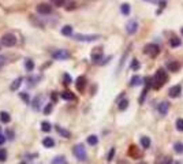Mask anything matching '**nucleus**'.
Segmentation results:
<instances>
[{
  "label": "nucleus",
  "mask_w": 183,
  "mask_h": 164,
  "mask_svg": "<svg viewBox=\"0 0 183 164\" xmlns=\"http://www.w3.org/2000/svg\"><path fill=\"white\" fill-rule=\"evenodd\" d=\"M141 145H142V148L148 149L150 146V138L149 137H141Z\"/></svg>",
  "instance_id": "22"
},
{
  "label": "nucleus",
  "mask_w": 183,
  "mask_h": 164,
  "mask_svg": "<svg viewBox=\"0 0 183 164\" xmlns=\"http://www.w3.org/2000/svg\"><path fill=\"white\" fill-rule=\"evenodd\" d=\"M0 133H2V131H0Z\"/></svg>",
  "instance_id": "48"
},
{
  "label": "nucleus",
  "mask_w": 183,
  "mask_h": 164,
  "mask_svg": "<svg viewBox=\"0 0 183 164\" xmlns=\"http://www.w3.org/2000/svg\"><path fill=\"white\" fill-rule=\"evenodd\" d=\"M74 156L79 160V161H86L88 159V153H86V149H85L84 145L78 144L74 146Z\"/></svg>",
  "instance_id": "2"
},
{
  "label": "nucleus",
  "mask_w": 183,
  "mask_h": 164,
  "mask_svg": "<svg viewBox=\"0 0 183 164\" xmlns=\"http://www.w3.org/2000/svg\"><path fill=\"white\" fill-rule=\"evenodd\" d=\"M174 164H179V163H174Z\"/></svg>",
  "instance_id": "47"
},
{
  "label": "nucleus",
  "mask_w": 183,
  "mask_h": 164,
  "mask_svg": "<svg viewBox=\"0 0 183 164\" xmlns=\"http://www.w3.org/2000/svg\"><path fill=\"white\" fill-rule=\"evenodd\" d=\"M180 44H182V41H180V38H178V37H172V38L170 40V45L172 48H176L180 45Z\"/></svg>",
  "instance_id": "21"
},
{
  "label": "nucleus",
  "mask_w": 183,
  "mask_h": 164,
  "mask_svg": "<svg viewBox=\"0 0 183 164\" xmlns=\"http://www.w3.org/2000/svg\"><path fill=\"white\" fill-rule=\"evenodd\" d=\"M40 100H41L40 97L34 100V105H33V108H34V110H38V108H40Z\"/></svg>",
  "instance_id": "41"
},
{
  "label": "nucleus",
  "mask_w": 183,
  "mask_h": 164,
  "mask_svg": "<svg viewBox=\"0 0 183 164\" xmlns=\"http://www.w3.org/2000/svg\"><path fill=\"white\" fill-rule=\"evenodd\" d=\"M140 62H138L137 60V59H134V60H133V63H131V69L133 70H138V69H140Z\"/></svg>",
  "instance_id": "37"
},
{
  "label": "nucleus",
  "mask_w": 183,
  "mask_h": 164,
  "mask_svg": "<svg viewBox=\"0 0 183 164\" xmlns=\"http://www.w3.org/2000/svg\"><path fill=\"white\" fill-rule=\"evenodd\" d=\"M92 60L94 62V63H99L100 60L103 59V48H100V47H97L94 48V49L92 51Z\"/></svg>",
  "instance_id": "8"
},
{
  "label": "nucleus",
  "mask_w": 183,
  "mask_h": 164,
  "mask_svg": "<svg viewBox=\"0 0 183 164\" xmlns=\"http://www.w3.org/2000/svg\"><path fill=\"white\" fill-rule=\"evenodd\" d=\"M6 136H4V134H3V133H0V145H3V144H4L6 142Z\"/></svg>",
  "instance_id": "42"
},
{
  "label": "nucleus",
  "mask_w": 183,
  "mask_h": 164,
  "mask_svg": "<svg viewBox=\"0 0 183 164\" xmlns=\"http://www.w3.org/2000/svg\"><path fill=\"white\" fill-rule=\"evenodd\" d=\"M180 32H182V34H183V28H182V29H180Z\"/></svg>",
  "instance_id": "46"
},
{
  "label": "nucleus",
  "mask_w": 183,
  "mask_h": 164,
  "mask_svg": "<svg viewBox=\"0 0 183 164\" xmlns=\"http://www.w3.org/2000/svg\"><path fill=\"white\" fill-rule=\"evenodd\" d=\"M145 54L149 55L150 58H156L159 55V52H160V48L159 45H156V44H149V45L145 47Z\"/></svg>",
  "instance_id": "5"
},
{
  "label": "nucleus",
  "mask_w": 183,
  "mask_h": 164,
  "mask_svg": "<svg viewBox=\"0 0 183 164\" xmlns=\"http://www.w3.org/2000/svg\"><path fill=\"white\" fill-rule=\"evenodd\" d=\"M52 58L55 60H66V59L70 58V54L66 49H56L53 54H52Z\"/></svg>",
  "instance_id": "6"
},
{
  "label": "nucleus",
  "mask_w": 183,
  "mask_h": 164,
  "mask_svg": "<svg viewBox=\"0 0 183 164\" xmlns=\"http://www.w3.org/2000/svg\"><path fill=\"white\" fill-rule=\"evenodd\" d=\"M4 62H6V58L4 56H0V66L4 64Z\"/></svg>",
  "instance_id": "43"
},
{
  "label": "nucleus",
  "mask_w": 183,
  "mask_h": 164,
  "mask_svg": "<svg viewBox=\"0 0 183 164\" xmlns=\"http://www.w3.org/2000/svg\"><path fill=\"white\" fill-rule=\"evenodd\" d=\"M17 44V36L13 33H7L2 37V45L4 47H14Z\"/></svg>",
  "instance_id": "4"
},
{
  "label": "nucleus",
  "mask_w": 183,
  "mask_h": 164,
  "mask_svg": "<svg viewBox=\"0 0 183 164\" xmlns=\"http://www.w3.org/2000/svg\"><path fill=\"white\" fill-rule=\"evenodd\" d=\"M75 86H77V89L79 92H84L85 86H86V78H85V77H78L77 82H75Z\"/></svg>",
  "instance_id": "11"
},
{
  "label": "nucleus",
  "mask_w": 183,
  "mask_h": 164,
  "mask_svg": "<svg viewBox=\"0 0 183 164\" xmlns=\"http://www.w3.org/2000/svg\"><path fill=\"white\" fill-rule=\"evenodd\" d=\"M172 163H174L172 159L168 157V156H164V157L156 160V164H172Z\"/></svg>",
  "instance_id": "17"
},
{
  "label": "nucleus",
  "mask_w": 183,
  "mask_h": 164,
  "mask_svg": "<svg viewBox=\"0 0 183 164\" xmlns=\"http://www.w3.org/2000/svg\"><path fill=\"white\" fill-rule=\"evenodd\" d=\"M120 10H122V14H123V15H129V14H130V4H127V3L122 4Z\"/></svg>",
  "instance_id": "31"
},
{
  "label": "nucleus",
  "mask_w": 183,
  "mask_h": 164,
  "mask_svg": "<svg viewBox=\"0 0 183 164\" xmlns=\"http://www.w3.org/2000/svg\"><path fill=\"white\" fill-rule=\"evenodd\" d=\"M63 79H64V84H66V85L71 84V77H70L69 74H64V75H63Z\"/></svg>",
  "instance_id": "38"
},
{
  "label": "nucleus",
  "mask_w": 183,
  "mask_h": 164,
  "mask_svg": "<svg viewBox=\"0 0 183 164\" xmlns=\"http://www.w3.org/2000/svg\"><path fill=\"white\" fill-rule=\"evenodd\" d=\"M129 153L131 155V156H134V157H140V156H141L140 151H137V146H134V145H131V146H130Z\"/></svg>",
  "instance_id": "26"
},
{
  "label": "nucleus",
  "mask_w": 183,
  "mask_h": 164,
  "mask_svg": "<svg viewBox=\"0 0 183 164\" xmlns=\"http://www.w3.org/2000/svg\"><path fill=\"white\" fill-rule=\"evenodd\" d=\"M37 13L43 14V15H48V14L52 13V7L48 4V3H41V4L37 6Z\"/></svg>",
  "instance_id": "7"
},
{
  "label": "nucleus",
  "mask_w": 183,
  "mask_h": 164,
  "mask_svg": "<svg viewBox=\"0 0 183 164\" xmlns=\"http://www.w3.org/2000/svg\"><path fill=\"white\" fill-rule=\"evenodd\" d=\"M138 164H146V163H144V161H141V163H138Z\"/></svg>",
  "instance_id": "45"
},
{
  "label": "nucleus",
  "mask_w": 183,
  "mask_h": 164,
  "mask_svg": "<svg viewBox=\"0 0 183 164\" xmlns=\"http://www.w3.org/2000/svg\"><path fill=\"white\" fill-rule=\"evenodd\" d=\"M127 107H129V100H127V99H123L122 101H119V105H118V108H119V110H120V111H125Z\"/></svg>",
  "instance_id": "24"
},
{
  "label": "nucleus",
  "mask_w": 183,
  "mask_h": 164,
  "mask_svg": "<svg viewBox=\"0 0 183 164\" xmlns=\"http://www.w3.org/2000/svg\"><path fill=\"white\" fill-rule=\"evenodd\" d=\"M167 79H168V75H167V73L164 71L163 69H159L157 71H156V74H155V77H153V86H155L156 89H159V88H161L164 84L167 82Z\"/></svg>",
  "instance_id": "1"
},
{
  "label": "nucleus",
  "mask_w": 183,
  "mask_h": 164,
  "mask_svg": "<svg viewBox=\"0 0 183 164\" xmlns=\"http://www.w3.org/2000/svg\"><path fill=\"white\" fill-rule=\"evenodd\" d=\"M62 97L64 99V100H69V101H70V100H71V101H73V100H75V97H74V95H73L71 92H69V90L63 92V93H62Z\"/></svg>",
  "instance_id": "23"
},
{
  "label": "nucleus",
  "mask_w": 183,
  "mask_h": 164,
  "mask_svg": "<svg viewBox=\"0 0 183 164\" xmlns=\"http://www.w3.org/2000/svg\"><path fill=\"white\" fill-rule=\"evenodd\" d=\"M119 164H127V161H122V160H120V161H119Z\"/></svg>",
  "instance_id": "44"
},
{
  "label": "nucleus",
  "mask_w": 183,
  "mask_h": 164,
  "mask_svg": "<svg viewBox=\"0 0 183 164\" xmlns=\"http://www.w3.org/2000/svg\"><path fill=\"white\" fill-rule=\"evenodd\" d=\"M43 145L45 148H52L55 145V141H53V138H51V137H47V138L43 140Z\"/></svg>",
  "instance_id": "16"
},
{
  "label": "nucleus",
  "mask_w": 183,
  "mask_h": 164,
  "mask_svg": "<svg viewBox=\"0 0 183 164\" xmlns=\"http://www.w3.org/2000/svg\"><path fill=\"white\" fill-rule=\"evenodd\" d=\"M114 156H115V148H112L109 151V153H108V159L107 160H108V161H111V160L114 159Z\"/></svg>",
  "instance_id": "39"
},
{
  "label": "nucleus",
  "mask_w": 183,
  "mask_h": 164,
  "mask_svg": "<svg viewBox=\"0 0 183 164\" xmlns=\"http://www.w3.org/2000/svg\"><path fill=\"white\" fill-rule=\"evenodd\" d=\"M41 130H43V131H49L51 130V123L49 122H43L41 123Z\"/></svg>",
  "instance_id": "32"
},
{
  "label": "nucleus",
  "mask_w": 183,
  "mask_h": 164,
  "mask_svg": "<svg viewBox=\"0 0 183 164\" xmlns=\"http://www.w3.org/2000/svg\"><path fill=\"white\" fill-rule=\"evenodd\" d=\"M174 151L176 152V153H183V144L180 142V141L175 142V145H174Z\"/></svg>",
  "instance_id": "28"
},
{
  "label": "nucleus",
  "mask_w": 183,
  "mask_h": 164,
  "mask_svg": "<svg viewBox=\"0 0 183 164\" xmlns=\"http://www.w3.org/2000/svg\"><path fill=\"white\" fill-rule=\"evenodd\" d=\"M52 164H66L64 156H56V157L52 160Z\"/></svg>",
  "instance_id": "27"
},
{
  "label": "nucleus",
  "mask_w": 183,
  "mask_h": 164,
  "mask_svg": "<svg viewBox=\"0 0 183 164\" xmlns=\"http://www.w3.org/2000/svg\"><path fill=\"white\" fill-rule=\"evenodd\" d=\"M7 160V151L6 149H0V161H6Z\"/></svg>",
  "instance_id": "34"
},
{
  "label": "nucleus",
  "mask_w": 183,
  "mask_h": 164,
  "mask_svg": "<svg viewBox=\"0 0 183 164\" xmlns=\"http://www.w3.org/2000/svg\"><path fill=\"white\" fill-rule=\"evenodd\" d=\"M138 30V23H137V21H130L127 26H126V32L129 33V34H134Z\"/></svg>",
  "instance_id": "10"
},
{
  "label": "nucleus",
  "mask_w": 183,
  "mask_h": 164,
  "mask_svg": "<svg viewBox=\"0 0 183 164\" xmlns=\"http://www.w3.org/2000/svg\"><path fill=\"white\" fill-rule=\"evenodd\" d=\"M74 40L77 41H84V43H92V41H96L100 38V34H81V33H78V34H74Z\"/></svg>",
  "instance_id": "3"
},
{
  "label": "nucleus",
  "mask_w": 183,
  "mask_h": 164,
  "mask_svg": "<svg viewBox=\"0 0 183 164\" xmlns=\"http://www.w3.org/2000/svg\"><path fill=\"white\" fill-rule=\"evenodd\" d=\"M62 34H63V36H67V37L74 36V34H73V26H70V25L63 26V28H62Z\"/></svg>",
  "instance_id": "14"
},
{
  "label": "nucleus",
  "mask_w": 183,
  "mask_h": 164,
  "mask_svg": "<svg viewBox=\"0 0 183 164\" xmlns=\"http://www.w3.org/2000/svg\"><path fill=\"white\" fill-rule=\"evenodd\" d=\"M0 120H2L3 123H10V120H11V116H10V114L8 112H0Z\"/></svg>",
  "instance_id": "18"
},
{
  "label": "nucleus",
  "mask_w": 183,
  "mask_h": 164,
  "mask_svg": "<svg viewBox=\"0 0 183 164\" xmlns=\"http://www.w3.org/2000/svg\"><path fill=\"white\" fill-rule=\"evenodd\" d=\"M167 67H168V70H170V71L176 73V71H179V69H180V63H179V62H170L167 64Z\"/></svg>",
  "instance_id": "13"
},
{
  "label": "nucleus",
  "mask_w": 183,
  "mask_h": 164,
  "mask_svg": "<svg viewBox=\"0 0 183 164\" xmlns=\"http://www.w3.org/2000/svg\"><path fill=\"white\" fill-rule=\"evenodd\" d=\"M19 96H21V99L23 100L26 104H29V101H30V97H29L28 93H25V92H23V93H19Z\"/></svg>",
  "instance_id": "36"
},
{
  "label": "nucleus",
  "mask_w": 183,
  "mask_h": 164,
  "mask_svg": "<svg viewBox=\"0 0 183 164\" xmlns=\"http://www.w3.org/2000/svg\"><path fill=\"white\" fill-rule=\"evenodd\" d=\"M56 130H58V133L60 134L62 137H64V138H70V136H71V134H70V131H67V130L60 127V126H56Z\"/></svg>",
  "instance_id": "15"
},
{
  "label": "nucleus",
  "mask_w": 183,
  "mask_h": 164,
  "mask_svg": "<svg viewBox=\"0 0 183 164\" xmlns=\"http://www.w3.org/2000/svg\"><path fill=\"white\" fill-rule=\"evenodd\" d=\"M131 86H138V85H141L142 84V78H141L140 75H134L133 78H131Z\"/></svg>",
  "instance_id": "19"
},
{
  "label": "nucleus",
  "mask_w": 183,
  "mask_h": 164,
  "mask_svg": "<svg viewBox=\"0 0 183 164\" xmlns=\"http://www.w3.org/2000/svg\"><path fill=\"white\" fill-rule=\"evenodd\" d=\"M52 108H53V105H52V104L49 103V104H48V105H47L45 108H44V114H49L51 111H52Z\"/></svg>",
  "instance_id": "40"
},
{
  "label": "nucleus",
  "mask_w": 183,
  "mask_h": 164,
  "mask_svg": "<svg viewBox=\"0 0 183 164\" xmlns=\"http://www.w3.org/2000/svg\"><path fill=\"white\" fill-rule=\"evenodd\" d=\"M176 130L178 131H183V119L179 118L176 120Z\"/></svg>",
  "instance_id": "35"
},
{
  "label": "nucleus",
  "mask_w": 183,
  "mask_h": 164,
  "mask_svg": "<svg viewBox=\"0 0 183 164\" xmlns=\"http://www.w3.org/2000/svg\"><path fill=\"white\" fill-rule=\"evenodd\" d=\"M63 7H64L66 10H74V8H75V3H74L73 0H66L64 6H63Z\"/></svg>",
  "instance_id": "29"
},
{
  "label": "nucleus",
  "mask_w": 183,
  "mask_h": 164,
  "mask_svg": "<svg viewBox=\"0 0 183 164\" xmlns=\"http://www.w3.org/2000/svg\"><path fill=\"white\" fill-rule=\"evenodd\" d=\"M182 93V85H175V86H172L170 89V92H168V95H170V97H178L179 95Z\"/></svg>",
  "instance_id": "9"
},
{
  "label": "nucleus",
  "mask_w": 183,
  "mask_h": 164,
  "mask_svg": "<svg viewBox=\"0 0 183 164\" xmlns=\"http://www.w3.org/2000/svg\"><path fill=\"white\" fill-rule=\"evenodd\" d=\"M25 67H26V70H28V71H33V69H34V63H33L32 59H26Z\"/></svg>",
  "instance_id": "25"
},
{
  "label": "nucleus",
  "mask_w": 183,
  "mask_h": 164,
  "mask_svg": "<svg viewBox=\"0 0 183 164\" xmlns=\"http://www.w3.org/2000/svg\"><path fill=\"white\" fill-rule=\"evenodd\" d=\"M99 142V138H97V136H89L88 137V144L92 145V146H94Z\"/></svg>",
  "instance_id": "30"
},
{
  "label": "nucleus",
  "mask_w": 183,
  "mask_h": 164,
  "mask_svg": "<svg viewBox=\"0 0 183 164\" xmlns=\"http://www.w3.org/2000/svg\"><path fill=\"white\" fill-rule=\"evenodd\" d=\"M168 108H170V104H168L167 101L160 103V104H159V107H157L159 114L161 115V116H164V115H167V112H168Z\"/></svg>",
  "instance_id": "12"
},
{
  "label": "nucleus",
  "mask_w": 183,
  "mask_h": 164,
  "mask_svg": "<svg viewBox=\"0 0 183 164\" xmlns=\"http://www.w3.org/2000/svg\"><path fill=\"white\" fill-rule=\"evenodd\" d=\"M145 2H149V3H155V4H160L161 7L165 6L167 0H145Z\"/></svg>",
  "instance_id": "33"
},
{
  "label": "nucleus",
  "mask_w": 183,
  "mask_h": 164,
  "mask_svg": "<svg viewBox=\"0 0 183 164\" xmlns=\"http://www.w3.org/2000/svg\"><path fill=\"white\" fill-rule=\"evenodd\" d=\"M21 84H22V77H19V78H17L15 81L13 82V84H11V86H10V89L11 90H17L18 88L21 86Z\"/></svg>",
  "instance_id": "20"
}]
</instances>
